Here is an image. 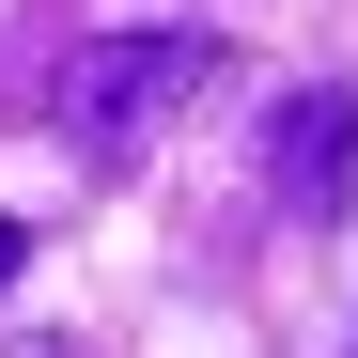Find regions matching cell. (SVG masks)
Wrapping results in <instances>:
<instances>
[{
  "mask_svg": "<svg viewBox=\"0 0 358 358\" xmlns=\"http://www.w3.org/2000/svg\"><path fill=\"white\" fill-rule=\"evenodd\" d=\"M203 78H218V31H94V47H63V78H47V125H63V156L125 171Z\"/></svg>",
  "mask_w": 358,
  "mask_h": 358,
  "instance_id": "obj_1",
  "label": "cell"
},
{
  "mask_svg": "<svg viewBox=\"0 0 358 358\" xmlns=\"http://www.w3.org/2000/svg\"><path fill=\"white\" fill-rule=\"evenodd\" d=\"M265 203L312 218V234L358 203V78H312V94L265 109Z\"/></svg>",
  "mask_w": 358,
  "mask_h": 358,
  "instance_id": "obj_2",
  "label": "cell"
},
{
  "mask_svg": "<svg viewBox=\"0 0 358 358\" xmlns=\"http://www.w3.org/2000/svg\"><path fill=\"white\" fill-rule=\"evenodd\" d=\"M16 265H31V218H0V296H16Z\"/></svg>",
  "mask_w": 358,
  "mask_h": 358,
  "instance_id": "obj_3",
  "label": "cell"
}]
</instances>
